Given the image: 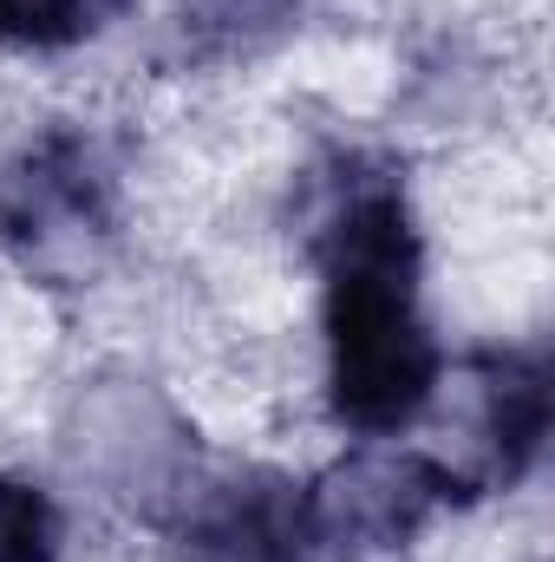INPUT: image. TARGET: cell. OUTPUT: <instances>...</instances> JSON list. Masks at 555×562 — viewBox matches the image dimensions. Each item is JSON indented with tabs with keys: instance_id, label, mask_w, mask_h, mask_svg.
Listing matches in <instances>:
<instances>
[{
	"instance_id": "cell-1",
	"label": "cell",
	"mask_w": 555,
	"mask_h": 562,
	"mask_svg": "<svg viewBox=\"0 0 555 562\" xmlns=\"http://www.w3.org/2000/svg\"><path fill=\"white\" fill-rule=\"evenodd\" d=\"M327 276V406L360 438H393L431 406L444 353L418 314V229L406 190L347 177L314 236Z\"/></svg>"
},
{
	"instance_id": "cell-2",
	"label": "cell",
	"mask_w": 555,
	"mask_h": 562,
	"mask_svg": "<svg viewBox=\"0 0 555 562\" xmlns=\"http://www.w3.org/2000/svg\"><path fill=\"white\" fill-rule=\"evenodd\" d=\"M118 236V177L86 132H46L0 183V243L39 281H86Z\"/></svg>"
},
{
	"instance_id": "cell-3",
	"label": "cell",
	"mask_w": 555,
	"mask_h": 562,
	"mask_svg": "<svg viewBox=\"0 0 555 562\" xmlns=\"http://www.w3.org/2000/svg\"><path fill=\"white\" fill-rule=\"evenodd\" d=\"M457 491L464 484L438 458H418V451H353L327 477L307 484L314 557L360 562V557L406 550Z\"/></svg>"
},
{
	"instance_id": "cell-4",
	"label": "cell",
	"mask_w": 555,
	"mask_h": 562,
	"mask_svg": "<svg viewBox=\"0 0 555 562\" xmlns=\"http://www.w3.org/2000/svg\"><path fill=\"white\" fill-rule=\"evenodd\" d=\"M183 562H314L307 484H287L275 471L216 484L190 510Z\"/></svg>"
},
{
	"instance_id": "cell-5",
	"label": "cell",
	"mask_w": 555,
	"mask_h": 562,
	"mask_svg": "<svg viewBox=\"0 0 555 562\" xmlns=\"http://www.w3.org/2000/svg\"><path fill=\"white\" fill-rule=\"evenodd\" d=\"M484 445L490 477L517 484L550 438V360L543 353H490L484 367Z\"/></svg>"
},
{
	"instance_id": "cell-6",
	"label": "cell",
	"mask_w": 555,
	"mask_h": 562,
	"mask_svg": "<svg viewBox=\"0 0 555 562\" xmlns=\"http://www.w3.org/2000/svg\"><path fill=\"white\" fill-rule=\"evenodd\" d=\"M301 0H177V33L196 59H242L275 46Z\"/></svg>"
},
{
	"instance_id": "cell-7",
	"label": "cell",
	"mask_w": 555,
	"mask_h": 562,
	"mask_svg": "<svg viewBox=\"0 0 555 562\" xmlns=\"http://www.w3.org/2000/svg\"><path fill=\"white\" fill-rule=\"evenodd\" d=\"M132 0H0V46L13 53H59L105 33Z\"/></svg>"
},
{
	"instance_id": "cell-8",
	"label": "cell",
	"mask_w": 555,
	"mask_h": 562,
	"mask_svg": "<svg viewBox=\"0 0 555 562\" xmlns=\"http://www.w3.org/2000/svg\"><path fill=\"white\" fill-rule=\"evenodd\" d=\"M59 510L39 484L0 477V562H59Z\"/></svg>"
}]
</instances>
